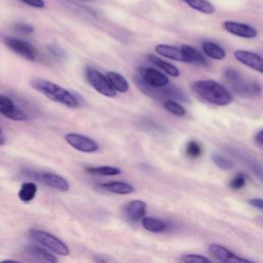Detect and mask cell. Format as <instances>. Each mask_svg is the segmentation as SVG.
<instances>
[{"label": "cell", "instance_id": "cell-1", "mask_svg": "<svg viewBox=\"0 0 263 263\" xmlns=\"http://www.w3.org/2000/svg\"><path fill=\"white\" fill-rule=\"evenodd\" d=\"M191 88L199 98L215 106H227L233 100L232 95L222 84L213 79L194 81Z\"/></svg>", "mask_w": 263, "mask_h": 263}, {"label": "cell", "instance_id": "cell-2", "mask_svg": "<svg viewBox=\"0 0 263 263\" xmlns=\"http://www.w3.org/2000/svg\"><path fill=\"white\" fill-rule=\"evenodd\" d=\"M31 85L48 99L65 105L66 107L77 108L79 106L78 99L71 91L54 82L43 78H35L31 81Z\"/></svg>", "mask_w": 263, "mask_h": 263}, {"label": "cell", "instance_id": "cell-3", "mask_svg": "<svg viewBox=\"0 0 263 263\" xmlns=\"http://www.w3.org/2000/svg\"><path fill=\"white\" fill-rule=\"evenodd\" d=\"M224 78L228 81L232 89L240 97L251 98L261 92V85L255 81L247 79L238 70L227 68L224 70Z\"/></svg>", "mask_w": 263, "mask_h": 263}, {"label": "cell", "instance_id": "cell-4", "mask_svg": "<svg viewBox=\"0 0 263 263\" xmlns=\"http://www.w3.org/2000/svg\"><path fill=\"white\" fill-rule=\"evenodd\" d=\"M29 235L38 243L45 247L47 250L53 252L57 255L68 256L70 254V250L66 243H64L61 239L55 237L54 235L40 229H30Z\"/></svg>", "mask_w": 263, "mask_h": 263}, {"label": "cell", "instance_id": "cell-5", "mask_svg": "<svg viewBox=\"0 0 263 263\" xmlns=\"http://www.w3.org/2000/svg\"><path fill=\"white\" fill-rule=\"evenodd\" d=\"M86 78L90 85L101 95L108 97V98H114L116 96V90L112 87L111 83L109 82L108 78L104 76L101 72L87 68L86 69Z\"/></svg>", "mask_w": 263, "mask_h": 263}, {"label": "cell", "instance_id": "cell-6", "mask_svg": "<svg viewBox=\"0 0 263 263\" xmlns=\"http://www.w3.org/2000/svg\"><path fill=\"white\" fill-rule=\"evenodd\" d=\"M65 139L70 146H72L78 151L91 153L99 150L98 143L86 136L75 134V133H69L66 135Z\"/></svg>", "mask_w": 263, "mask_h": 263}, {"label": "cell", "instance_id": "cell-7", "mask_svg": "<svg viewBox=\"0 0 263 263\" xmlns=\"http://www.w3.org/2000/svg\"><path fill=\"white\" fill-rule=\"evenodd\" d=\"M229 152L247 164V166L252 171V173L263 183V164L258 161L252 154L239 148H230Z\"/></svg>", "mask_w": 263, "mask_h": 263}, {"label": "cell", "instance_id": "cell-8", "mask_svg": "<svg viewBox=\"0 0 263 263\" xmlns=\"http://www.w3.org/2000/svg\"><path fill=\"white\" fill-rule=\"evenodd\" d=\"M139 77L149 86L162 87L170 83L168 77L154 68H140Z\"/></svg>", "mask_w": 263, "mask_h": 263}, {"label": "cell", "instance_id": "cell-9", "mask_svg": "<svg viewBox=\"0 0 263 263\" xmlns=\"http://www.w3.org/2000/svg\"><path fill=\"white\" fill-rule=\"evenodd\" d=\"M235 60L248 68L263 74V57L243 49H237L233 53Z\"/></svg>", "mask_w": 263, "mask_h": 263}, {"label": "cell", "instance_id": "cell-10", "mask_svg": "<svg viewBox=\"0 0 263 263\" xmlns=\"http://www.w3.org/2000/svg\"><path fill=\"white\" fill-rule=\"evenodd\" d=\"M5 44L14 52L18 53L23 58L34 61L37 57V51L34 48L33 45H31L29 42L18 39V38H13V37H8L5 38Z\"/></svg>", "mask_w": 263, "mask_h": 263}, {"label": "cell", "instance_id": "cell-11", "mask_svg": "<svg viewBox=\"0 0 263 263\" xmlns=\"http://www.w3.org/2000/svg\"><path fill=\"white\" fill-rule=\"evenodd\" d=\"M209 253L218 261L221 262H229V263H238V262H252L250 260L243 259L236 254L229 251L227 248L218 245V243H211L208 248Z\"/></svg>", "mask_w": 263, "mask_h": 263}, {"label": "cell", "instance_id": "cell-12", "mask_svg": "<svg viewBox=\"0 0 263 263\" xmlns=\"http://www.w3.org/2000/svg\"><path fill=\"white\" fill-rule=\"evenodd\" d=\"M223 28L230 34L241 37V38H247V39H252L256 38L258 35L257 30L243 23H238L234 21H226L223 23Z\"/></svg>", "mask_w": 263, "mask_h": 263}, {"label": "cell", "instance_id": "cell-13", "mask_svg": "<svg viewBox=\"0 0 263 263\" xmlns=\"http://www.w3.org/2000/svg\"><path fill=\"white\" fill-rule=\"evenodd\" d=\"M36 178L39 181H41L42 183H44L45 185L52 187L57 190L66 192L70 189V185H69L68 181L60 175H57L53 173H48V172H43V173H38Z\"/></svg>", "mask_w": 263, "mask_h": 263}, {"label": "cell", "instance_id": "cell-14", "mask_svg": "<svg viewBox=\"0 0 263 263\" xmlns=\"http://www.w3.org/2000/svg\"><path fill=\"white\" fill-rule=\"evenodd\" d=\"M146 210H147L146 202L139 199L129 201L123 209L125 216L128 218V220L133 222L142 220L145 217Z\"/></svg>", "mask_w": 263, "mask_h": 263}, {"label": "cell", "instance_id": "cell-15", "mask_svg": "<svg viewBox=\"0 0 263 263\" xmlns=\"http://www.w3.org/2000/svg\"><path fill=\"white\" fill-rule=\"evenodd\" d=\"M154 49L158 54H160L164 58H168L171 60L178 61V62L189 63L188 59L186 58V55L183 52V50L181 49V47L179 48V47L168 45V44H157Z\"/></svg>", "mask_w": 263, "mask_h": 263}, {"label": "cell", "instance_id": "cell-16", "mask_svg": "<svg viewBox=\"0 0 263 263\" xmlns=\"http://www.w3.org/2000/svg\"><path fill=\"white\" fill-rule=\"evenodd\" d=\"M100 186L102 188H104L105 190L115 193V194H130V193L135 192V188L133 185L125 183V182H120V181L101 183Z\"/></svg>", "mask_w": 263, "mask_h": 263}, {"label": "cell", "instance_id": "cell-17", "mask_svg": "<svg viewBox=\"0 0 263 263\" xmlns=\"http://www.w3.org/2000/svg\"><path fill=\"white\" fill-rule=\"evenodd\" d=\"M201 49L209 58L214 60L221 61V60H224L226 57V51L215 42H211V41L202 42Z\"/></svg>", "mask_w": 263, "mask_h": 263}, {"label": "cell", "instance_id": "cell-18", "mask_svg": "<svg viewBox=\"0 0 263 263\" xmlns=\"http://www.w3.org/2000/svg\"><path fill=\"white\" fill-rule=\"evenodd\" d=\"M106 77L108 78L109 82L111 83L112 87L119 92H126L129 88V84L127 82V80L119 73L114 72V71H110L107 73Z\"/></svg>", "mask_w": 263, "mask_h": 263}, {"label": "cell", "instance_id": "cell-19", "mask_svg": "<svg viewBox=\"0 0 263 263\" xmlns=\"http://www.w3.org/2000/svg\"><path fill=\"white\" fill-rule=\"evenodd\" d=\"M142 226L149 232L153 233H159L163 232L167 228V224L157 218H152V217H144L142 219Z\"/></svg>", "mask_w": 263, "mask_h": 263}, {"label": "cell", "instance_id": "cell-20", "mask_svg": "<svg viewBox=\"0 0 263 263\" xmlns=\"http://www.w3.org/2000/svg\"><path fill=\"white\" fill-rule=\"evenodd\" d=\"M181 49L185 53V55L188 59V62L190 64H196V65H201V66L208 65V62L204 59V57L194 47H192L188 44H183L181 46Z\"/></svg>", "mask_w": 263, "mask_h": 263}, {"label": "cell", "instance_id": "cell-21", "mask_svg": "<svg viewBox=\"0 0 263 263\" xmlns=\"http://www.w3.org/2000/svg\"><path fill=\"white\" fill-rule=\"evenodd\" d=\"M26 251L30 255L49 263H55L58 261V259L52 254H50L46 249L39 246H28L26 248Z\"/></svg>", "mask_w": 263, "mask_h": 263}, {"label": "cell", "instance_id": "cell-22", "mask_svg": "<svg viewBox=\"0 0 263 263\" xmlns=\"http://www.w3.org/2000/svg\"><path fill=\"white\" fill-rule=\"evenodd\" d=\"M37 193V185L33 182H25L22 184L18 191V198L24 202H30L34 199Z\"/></svg>", "mask_w": 263, "mask_h": 263}, {"label": "cell", "instance_id": "cell-23", "mask_svg": "<svg viewBox=\"0 0 263 263\" xmlns=\"http://www.w3.org/2000/svg\"><path fill=\"white\" fill-rule=\"evenodd\" d=\"M148 59H149V61L152 62L155 66H157L158 68H160L161 70H163L166 74H168V75H171V76H173V77H178V76L180 75V71H179V69H178L176 66H174V65H172V64H170V63H167V62L161 60L160 58H157V57H155V55L149 54V55H148Z\"/></svg>", "mask_w": 263, "mask_h": 263}, {"label": "cell", "instance_id": "cell-24", "mask_svg": "<svg viewBox=\"0 0 263 263\" xmlns=\"http://www.w3.org/2000/svg\"><path fill=\"white\" fill-rule=\"evenodd\" d=\"M186 2L191 8L197 10L201 13L212 14L215 12V6L209 0H183Z\"/></svg>", "mask_w": 263, "mask_h": 263}, {"label": "cell", "instance_id": "cell-25", "mask_svg": "<svg viewBox=\"0 0 263 263\" xmlns=\"http://www.w3.org/2000/svg\"><path fill=\"white\" fill-rule=\"evenodd\" d=\"M0 113L2 115H4L5 117L11 119V120L21 121V120H26L27 119L26 114L15 104H12V105L7 106V107H1L0 108Z\"/></svg>", "mask_w": 263, "mask_h": 263}, {"label": "cell", "instance_id": "cell-26", "mask_svg": "<svg viewBox=\"0 0 263 263\" xmlns=\"http://www.w3.org/2000/svg\"><path fill=\"white\" fill-rule=\"evenodd\" d=\"M212 160L217 166H219L222 170H231L234 167V162L230 157L225 156L224 154L218 152L212 153Z\"/></svg>", "mask_w": 263, "mask_h": 263}, {"label": "cell", "instance_id": "cell-27", "mask_svg": "<svg viewBox=\"0 0 263 263\" xmlns=\"http://www.w3.org/2000/svg\"><path fill=\"white\" fill-rule=\"evenodd\" d=\"M88 173L95 174V175H101V176H116L121 173V170L115 166H88L85 168Z\"/></svg>", "mask_w": 263, "mask_h": 263}, {"label": "cell", "instance_id": "cell-28", "mask_svg": "<svg viewBox=\"0 0 263 263\" xmlns=\"http://www.w3.org/2000/svg\"><path fill=\"white\" fill-rule=\"evenodd\" d=\"M163 107L165 110H167L168 112H171L177 116H184L186 114L185 108L181 104H179L178 102H176L174 100L163 101Z\"/></svg>", "mask_w": 263, "mask_h": 263}, {"label": "cell", "instance_id": "cell-29", "mask_svg": "<svg viewBox=\"0 0 263 263\" xmlns=\"http://www.w3.org/2000/svg\"><path fill=\"white\" fill-rule=\"evenodd\" d=\"M185 152L189 157L197 158L202 154V147L198 142H196L194 140H191L187 143L186 148H185Z\"/></svg>", "mask_w": 263, "mask_h": 263}, {"label": "cell", "instance_id": "cell-30", "mask_svg": "<svg viewBox=\"0 0 263 263\" xmlns=\"http://www.w3.org/2000/svg\"><path fill=\"white\" fill-rule=\"evenodd\" d=\"M180 260L188 263H211L212 262L209 258L198 254H186V255H183Z\"/></svg>", "mask_w": 263, "mask_h": 263}, {"label": "cell", "instance_id": "cell-31", "mask_svg": "<svg viewBox=\"0 0 263 263\" xmlns=\"http://www.w3.org/2000/svg\"><path fill=\"white\" fill-rule=\"evenodd\" d=\"M246 185V176L242 175L241 173H238L236 174L230 181L229 183V186L231 189H234V190H239L241 189L243 186Z\"/></svg>", "mask_w": 263, "mask_h": 263}, {"label": "cell", "instance_id": "cell-32", "mask_svg": "<svg viewBox=\"0 0 263 263\" xmlns=\"http://www.w3.org/2000/svg\"><path fill=\"white\" fill-rule=\"evenodd\" d=\"M21 1L25 2L26 4H28L32 7H36V8H42L45 5L43 0H21Z\"/></svg>", "mask_w": 263, "mask_h": 263}, {"label": "cell", "instance_id": "cell-33", "mask_svg": "<svg viewBox=\"0 0 263 263\" xmlns=\"http://www.w3.org/2000/svg\"><path fill=\"white\" fill-rule=\"evenodd\" d=\"M15 28H16L17 31H20L22 33H25V34H30V33H32L34 31L32 26L25 25V24H18V25H16Z\"/></svg>", "mask_w": 263, "mask_h": 263}, {"label": "cell", "instance_id": "cell-34", "mask_svg": "<svg viewBox=\"0 0 263 263\" xmlns=\"http://www.w3.org/2000/svg\"><path fill=\"white\" fill-rule=\"evenodd\" d=\"M252 206L259 209V210H263V199L262 198H252L249 199L248 201Z\"/></svg>", "mask_w": 263, "mask_h": 263}, {"label": "cell", "instance_id": "cell-35", "mask_svg": "<svg viewBox=\"0 0 263 263\" xmlns=\"http://www.w3.org/2000/svg\"><path fill=\"white\" fill-rule=\"evenodd\" d=\"M255 141H256V143H257L258 145H260V146L263 147V129L260 130V132H258V133L256 134V136H255Z\"/></svg>", "mask_w": 263, "mask_h": 263}, {"label": "cell", "instance_id": "cell-36", "mask_svg": "<svg viewBox=\"0 0 263 263\" xmlns=\"http://www.w3.org/2000/svg\"><path fill=\"white\" fill-rule=\"evenodd\" d=\"M4 142H5V140H4V138L1 136V134H0V146L1 145H3L4 144Z\"/></svg>", "mask_w": 263, "mask_h": 263}, {"label": "cell", "instance_id": "cell-37", "mask_svg": "<svg viewBox=\"0 0 263 263\" xmlns=\"http://www.w3.org/2000/svg\"><path fill=\"white\" fill-rule=\"evenodd\" d=\"M0 134H1V127H0Z\"/></svg>", "mask_w": 263, "mask_h": 263}]
</instances>
